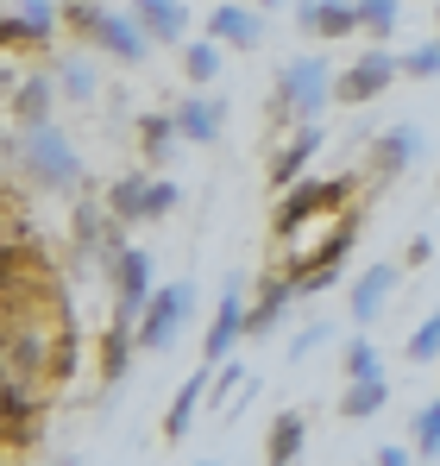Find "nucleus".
<instances>
[{
    "instance_id": "obj_17",
    "label": "nucleus",
    "mask_w": 440,
    "mask_h": 466,
    "mask_svg": "<svg viewBox=\"0 0 440 466\" xmlns=\"http://www.w3.org/2000/svg\"><path fill=\"white\" fill-rule=\"evenodd\" d=\"M415 152H422V133H415V127H390V133H377L365 170L377 177V183H396V177L415 164Z\"/></svg>"
},
{
    "instance_id": "obj_32",
    "label": "nucleus",
    "mask_w": 440,
    "mask_h": 466,
    "mask_svg": "<svg viewBox=\"0 0 440 466\" xmlns=\"http://www.w3.org/2000/svg\"><path fill=\"white\" fill-rule=\"evenodd\" d=\"M170 208H183V183H170V177H151V189H145V221H164Z\"/></svg>"
},
{
    "instance_id": "obj_7",
    "label": "nucleus",
    "mask_w": 440,
    "mask_h": 466,
    "mask_svg": "<svg viewBox=\"0 0 440 466\" xmlns=\"http://www.w3.org/2000/svg\"><path fill=\"white\" fill-rule=\"evenodd\" d=\"M64 25V6L57 0H6L0 6V45L13 51H45Z\"/></svg>"
},
{
    "instance_id": "obj_34",
    "label": "nucleus",
    "mask_w": 440,
    "mask_h": 466,
    "mask_svg": "<svg viewBox=\"0 0 440 466\" xmlns=\"http://www.w3.org/2000/svg\"><path fill=\"white\" fill-rule=\"evenodd\" d=\"M101 13H107L101 0H70V6H64V25L88 45V38H95V25H101Z\"/></svg>"
},
{
    "instance_id": "obj_20",
    "label": "nucleus",
    "mask_w": 440,
    "mask_h": 466,
    "mask_svg": "<svg viewBox=\"0 0 440 466\" xmlns=\"http://www.w3.org/2000/svg\"><path fill=\"white\" fill-rule=\"evenodd\" d=\"M133 13L151 32V45H189V6L183 0H133Z\"/></svg>"
},
{
    "instance_id": "obj_31",
    "label": "nucleus",
    "mask_w": 440,
    "mask_h": 466,
    "mask_svg": "<svg viewBox=\"0 0 440 466\" xmlns=\"http://www.w3.org/2000/svg\"><path fill=\"white\" fill-rule=\"evenodd\" d=\"M403 353H409L415 366H435V360H440V309L428 315V321H422L415 334H409V347H403Z\"/></svg>"
},
{
    "instance_id": "obj_22",
    "label": "nucleus",
    "mask_w": 440,
    "mask_h": 466,
    "mask_svg": "<svg viewBox=\"0 0 440 466\" xmlns=\"http://www.w3.org/2000/svg\"><path fill=\"white\" fill-rule=\"evenodd\" d=\"M133 139H139V164H151V170L170 164L176 139H183V133H176V114H139V120H133Z\"/></svg>"
},
{
    "instance_id": "obj_33",
    "label": "nucleus",
    "mask_w": 440,
    "mask_h": 466,
    "mask_svg": "<svg viewBox=\"0 0 440 466\" xmlns=\"http://www.w3.org/2000/svg\"><path fill=\"white\" fill-rule=\"evenodd\" d=\"M359 19H365V32H371V38L384 45V38L396 32V19H403V13H396V0H359Z\"/></svg>"
},
{
    "instance_id": "obj_15",
    "label": "nucleus",
    "mask_w": 440,
    "mask_h": 466,
    "mask_svg": "<svg viewBox=\"0 0 440 466\" xmlns=\"http://www.w3.org/2000/svg\"><path fill=\"white\" fill-rule=\"evenodd\" d=\"M133 353H139V321L114 309L107 334H101V385H107V390H114L120 379H126V372H133Z\"/></svg>"
},
{
    "instance_id": "obj_5",
    "label": "nucleus",
    "mask_w": 440,
    "mask_h": 466,
    "mask_svg": "<svg viewBox=\"0 0 440 466\" xmlns=\"http://www.w3.org/2000/svg\"><path fill=\"white\" fill-rule=\"evenodd\" d=\"M359 215L353 208H340V228H334V239H321L315 252H302V258H290L284 271L295 278V290L302 297H321V290H334L340 278H346V252H353V239H359Z\"/></svg>"
},
{
    "instance_id": "obj_44",
    "label": "nucleus",
    "mask_w": 440,
    "mask_h": 466,
    "mask_svg": "<svg viewBox=\"0 0 440 466\" xmlns=\"http://www.w3.org/2000/svg\"><path fill=\"white\" fill-rule=\"evenodd\" d=\"M435 19H440V6H435Z\"/></svg>"
},
{
    "instance_id": "obj_16",
    "label": "nucleus",
    "mask_w": 440,
    "mask_h": 466,
    "mask_svg": "<svg viewBox=\"0 0 440 466\" xmlns=\"http://www.w3.org/2000/svg\"><path fill=\"white\" fill-rule=\"evenodd\" d=\"M57 76H45V70H32V76H19V88L6 95V107H13V127H45L51 120V107H57Z\"/></svg>"
},
{
    "instance_id": "obj_26",
    "label": "nucleus",
    "mask_w": 440,
    "mask_h": 466,
    "mask_svg": "<svg viewBox=\"0 0 440 466\" xmlns=\"http://www.w3.org/2000/svg\"><path fill=\"white\" fill-rule=\"evenodd\" d=\"M220 70H226V45L220 38H189L183 45V76L195 82V88H208Z\"/></svg>"
},
{
    "instance_id": "obj_8",
    "label": "nucleus",
    "mask_w": 440,
    "mask_h": 466,
    "mask_svg": "<svg viewBox=\"0 0 440 466\" xmlns=\"http://www.w3.org/2000/svg\"><path fill=\"white\" fill-rule=\"evenodd\" d=\"M396 76H403V57H390L384 45H371L365 57H353V64L334 76V101H340V107H365V101H377Z\"/></svg>"
},
{
    "instance_id": "obj_25",
    "label": "nucleus",
    "mask_w": 440,
    "mask_h": 466,
    "mask_svg": "<svg viewBox=\"0 0 440 466\" xmlns=\"http://www.w3.org/2000/svg\"><path fill=\"white\" fill-rule=\"evenodd\" d=\"M384 403H390V379H346V390H340V416L346 422L384 416Z\"/></svg>"
},
{
    "instance_id": "obj_4",
    "label": "nucleus",
    "mask_w": 440,
    "mask_h": 466,
    "mask_svg": "<svg viewBox=\"0 0 440 466\" xmlns=\"http://www.w3.org/2000/svg\"><path fill=\"white\" fill-rule=\"evenodd\" d=\"M353 189H359V170H346V177H302V183H290L284 202H277V239H295V233L308 228V221H321V215H340Z\"/></svg>"
},
{
    "instance_id": "obj_39",
    "label": "nucleus",
    "mask_w": 440,
    "mask_h": 466,
    "mask_svg": "<svg viewBox=\"0 0 440 466\" xmlns=\"http://www.w3.org/2000/svg\"><path fill=\"white\" fill-rule=\"evenodd\" d=\"M295 25L315 38V32H321V0H295Z\"/></svg>"
},
{
    "instance_id": "obj_41",
    "label": "nucleus",
    "mask_w": 440,
    "mask_h": 466,
    "mask_svg": "<svg viewBox=\"0 0 440 466\" xmlns=\"http://www.w3.org/2000/svg\"><path fill=\"white\" fill-rule=\"evenodd\" d=\"M13 88H19V70H13V64H6V57H0V101H6V95H13Z\"/></svg>"
},
{
    "instance_id": "obj_13",
    "label": "nucleus",
    "mask_w": 440,
    "mask_h": 466,
    "mask_svg": "<svg viewBox=\"0 0 440 466\" xmlns=\"http://www.w3.org/2000/svg\"><path fill=\"white\" fill-rule=\"evenodd\" d=\"M403 284V265H390V258H377V265H365L359 278H353V297H346V309H353V328H371L377 321V309L390 303V290Z\"/></svg>"
},
{
    "instance_id": "obj_27",
    "label": "nucleus",
    "mask_w": 440,
    "mask_h": 466,
    "mask_svg": "<svg viewBox=\"0 0 440 466\" xmlns=\"http://www.w3.org/2000/svg\"><path fill=\"white\" fill-rule=\"evenodd\" d=\"M353 32H365V19H359V0H321V32L315 38H353Z\"/></svg>"
},
{
    "instance_id": "obj_43",
    "label": "nucleus",
    "mask_w": 440,
    "mask_h": 466,
    "mask_svg": "<svg viewBox=\"0 0 440 466\" xmlns=\"http://www.w3.org/2000/svg\"><path fill=\"white\" fill-rule=\"evenodd\" d=\"M252 6H265V13H277V6H284V0H252Z\"/></svg>"
},
{
    "instance_id": "obj_2",
    "label": "nucleus",
    "mask_w": 440,
    "mask_h": 466,
    "mask_svg": "<svg viewBox=\"0 0 440 466\" xmlns=\"http://www.w3.org/2000/svg\"><path fill=\"white\" fill-rule=\"evenodd\" d=\"M38 189H51V196H70V189H82V157H75V146L45 120V127H19V157H13Z\"/></svg>"
},
{
    "instance_id": "obj_9",
    "label": "nucleus",
    "mask_w": 440,
    "mask_h": 466,
    "mask_svg": "<svg viewBox=\"0 0 440 466\" xmlns=\"http://www.w3.org/2000/svg\"><path fill=\"white\" fill-rule=\"evenodd\" d=\"M107 278H114V309L139 321L145 303H151V252L120 246V252H114V265H107Z\"/></svg>"
},
{
    "instance_id": "obj_10",
    "label": "nucleus",
    "mask_w": 440,
    "mask_h": 466,
    "mask_svg": "<svg viewBox=\"0 0 440 466\" xmlns=\"http://www.w3.org/2000/svg\"><path fill=\"white\" fill-rule=\"evenodd\" d=\"M239 340H245V297H239V278H226L220 309H215V321H208V334H202V360H208V366L233 360Z\"/></svg>"
},
{
    "instance_id": "obj_21",
    "label": "nucleus",
    "mask_w": 440,
    "mask_h": 466,
    "mask_svg": "<svg viewBox=\"0 0 440 466\" xmlns=\"http://www.w3.org/2000/svg\"><path fill=\"white\" fill-rule=\"evenodd\" d=\"M208 385H215V372L202 366V372H189V385L170 397V410H164V441H183L189 429H195V410H202V397H208Z\"/></svg>"
},
{
    "instance_id": "obj_45",
    "label": "nucleus",
    "mask_w": 440,
    "mask_h": 466,
    "mask_svg": "<svg viewBox=\"0 0 440 466\" xmlns=\"http://www.w3.org/2000/svg\"><path fill=\"white\" fill-rule=\"evenodd\" d=\"M0 6H6V0H0Z\"/></svg>"
},
{
    "instance_id": "obj_42",
    "label": "nucleus",
    "mask_w": 440,
    "mask_h": 466,
    "mask_svg": "<svg viewBox=\"0 0 440 466\" xmlns=\"http://www.w3.org/2000/svg\"><path fill=\"white\" fill-rule=\"evenodd\" d=\"M13 265H19V258H13V252H6V246H0V284H6V278H13Z\"/></svg>"
},
{
    "instance_id": "obj_11",
    "label": "nucleus",
    "mask_w": 440,
    "mask_h": 466,
    "mask_svg": "<svg viewBox=\"0 0 440 466\" xmlns=\"http://www.w3.org/2000/svg\"><path fill=\"white\" fill-rule=\"evenodd\" d=\"M88 45L107 51V57H120V64H145V57H151V32L139 25L133 6H126V13H101V25H95Z\"/></svg>"
},
{
    "instance_id": "obj_35",
    "label": "nucleus",
    "mask_w": 440,
    "mask_h": 466,
    "mask_svg": "<svg viewBox=\"0 0 440 466\" xmlns=\"http://www.w3.org/2000/svg\"><path fill=\"white\" fill-rule=\"evenodd\" d=\"M403 76H415V82H435V76H440V38L415 45V51L403 57Z\"/></svg>"
},
{
    "instance_id": "obj_24",
    "label": "nucleus",
    "mask_w": 440,
    "mask_h": 466,
    "mask_svg": "<svg viewBox=\"0 0 440 466\" xmlns=\"http://www.w3.org/2000/svg\"><path fill=\"white\" fill-rule=\"evenodd\" d=\"M145 189H151V164H139V170H126V177L107 183V208L133 228V221H145Z\"/></svg>"
},
{
    "instance_id": "obj_28",
    "label": "nucleus",
    "mask_w": 440,
    "mask_h": 466,
    "mask_svg": "<svg viewBox=\"0 0 440 466\" xmlns=\"http://www.w3.org/2000/svg\"><path fill=\"white\" fill-rule=\"evenodd\" d=\"M409 441H415V454L440 461V397H435V403H422V410L409 416Z\"/></svg>"
},
{
    "instance_id": "obj_40",
    "label": "nucleus",
    "mask_w": 440,
    "mask_h": 466,
    "mask_svg": "<svg viewBox=\"0 0 440 466\" xmlns=\"http://www.w3.org/2000/svg\"><path fill=\"white\" fill-rule=\"evenodd\" d=\"M409 454H415V441H409V448H403V441H390V448H377V461H384V466H409Z\"/></svg>"
},
{
    "instance_id": "obj_18",
    "label": "nucleus",
    "mask_w": 440,
    "mask_h": 466,
    "mask_svg": "<svg viewBox=\"0 0 440 466\" xmlns=\"http://www.w3.org/2000/svg\"><path fill=\"white\" fill-rule=\"evenodd\" d=\"M302 297L295 290V278L284 271V278H265V290H258V303H245V340H258V334H271L284 315H290V303Z\"/></svg>"
},
{
    "instance_id": "obj_12",
    "label": "nucleus",
    "mask_w": 440,
    "mask_h": 466,
    "mask_svg": "<svg viewBox=\"0 0 440 466\" xmlns=\"http://www.w3.org/2000/svg\"><path fill=\"white\" fill-rule=\"evenodd\" d=\"M208 38H220L226 51H258V45H265V6L220 0L215 13H208Z\"/></svg>"
},
{
    "instance_id": "obj_23",
    "label": "nucleus",
    "mask_w": 440,
    "mask_h": 466,
    "mask_svg": "<svg viewBox=\"0 0 440 466\" xmlns=\"http://www.w3.org/2000/svg\"><path fill=\"white\" fill-rule=\"evenodd\" d=\"M302 441H308V416H302V410H277L271 429H265V461L290 466L295 454H302Z\"/></svg>"
},
{
    "instance_id": "obj_36",
    "label": "nucleus",
    "mask_w": 440,
    "mask_h": 466,
    "mask_svg": "<svg viewBox=\"0 0 440 466\" xmlns=\"http://www.w3.org/2000/svg\"><path fill=\"white\" fill-rule=\"evenodd\" d=\"M226 390H245V372H239L233 360H220V372H215V385H208V397H215V403H226Z\"/></svg>"
},
{
    "instance_id": "obj_3",
    "label": "nucleus",
    "mask_w": 440,
    "mask_h": 466,
    "mask_svg": "<svg viewBox=\"0 0 440 466\" xmlns=\"http://www.w3.org/2000/svg\"><path fill=\"white\" fill-rule=\"evenodd\" d=\"M70 233H75V278H95L114 265V252L126 246V221L107 208V196H82L70 215Z\"/></svg>"
},
{
    "instance_id": "obj_1",
    "label": "nucleus",
    "mask_w": 440,
    "mask_h": 466,
    "mask_svg": "<svg viewBox=\"0 0 440 466\" xmlns=\"http://www.w3.org/2000/svg\"><path fill=\"white\" fill-rule=\"evenodd\" d=\"M334 101V76H327V57H295L277 70L271 82V127H302V120H315L321 107Z\"/></svg>"
},
{
    "instance_id": "obj_19",
    "label": "nucleus",
    "mask_w": 440,
    "mask_h": 466,
    "mask_svg": "<svg viewBox=\"0 0 440 466\" xmlns=\"http://www.w3.org/2000/svg\"><path fill=\"white\" fill-rule=\"evenodd\" d=\"M220 127H226V101H215V95H189V101H176V133H183L189 146H215Z\"/></svg>"
},
{
    "instance_id": "obj_30",
    "label": "nucleus",
    "mask_w": 440,
    "mask_h": 466,
    "mask_svg": "<svg viewBox=\"0 0 440 466\" xmlns=\"http://www.w3.org/2000/svg\"><path fill=\"white\" fill-rule=\"evenodd\" d=\"M51 76H57V88H64V95H75V101H95V88H101V82H95V70H88L82 57H64Z\"/></svg>"
},
{
    "instance_id": "obj_37",
    "label": "nucleus",
    "mask_w": 440,
    "mask_h": 466,
    "mask_svg": "<svg viewBox=\"0 0 440 466\" xmlns=\"http://www.w3.org/2000/svg\"><path fill=\"white\" fill-rule=\"evenodd\" d=\"M321 340H327V321H315V328H302V334H295V347H290V360H308V353H315Z\"/></svg>"
},
{
    "instance_id": "obj_29",
    "label": "nucleus",
    "mask_w": 440,
    "mask_h": 466,
    "mask_svg": "<svg viewBox=\"0 0 440 466\" xmlns=\"http://www.w3.org/2000/svg\"><path fill=\"white\" fill-rule=\"evenodd\" d=\"M340 360H346V379H384V360H377V347L365 340V328L340 347Z\"/></svg>"
},
{
    "instance_id": "obj_38",
    "label": "nucleus",
    "mask_w": 440,
    "mask_h": 466,
    "mask_svg": "<svg viewBox=\"0 0 440 466\" xmlns=\"http://www.w3.org/2000/svg\"><path fill=\"white\" fill-rule=\"evenodd\" d=\"M428 258H435V239H428V233H415V239L403 246V265H428Z\"/></svg>"
},
{
    "instance_id": "obj_14",
    "label": "nucleus",
    "mask_w": 440,
    "mask_h": 466,
    "mask_svg": "<svg viewBox=\"0 0 440 466\" xmlns=\"http://www.w3.org/2000/svg\"><path fill=\"white\" fill-rule=\"evenodd\" d=\"M321 120H302V127H290V139L271 152V189H290V183H302L308 177V157L321 152Z\"/></svg>"
},
{
    "instance_id": "obj_6",
    "label": "nucleus",
    "mask_w": 440,
    "mask_h": 466,
    "mask_svg": "<svg viewBox=\"0 0 440 466\" xmlns=\"http://www.w3.org/2000/svg\"><path fill=\"white\" fill-rule=\"evenodd\" d=\"M189 315H195V284H189V278H176V284L151 290L145 315H139V353H170V347H176V334L189 328Z\"/></svg>"
}]
</instances>
